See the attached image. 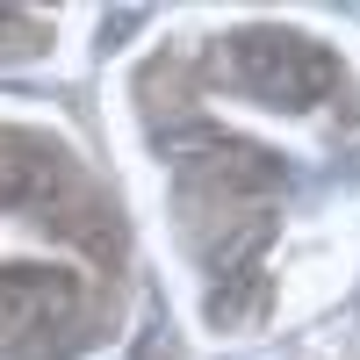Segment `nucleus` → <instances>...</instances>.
<instances>
[{
  "mask_svg": "<svg viewBox=\"0 0 360 360\" xmlns=\"http://www.w3.org/2000/svg\"><path fill=\"white\" fill-rule=\"evenodd\" d=\"M224 65L252 86V94L266 101H288V108H303L324 94V79H332V65H324V51L303 44V37H288V29H238V37L224 44Z\"/></svg>",
  "mask_w": 360,
  "mask_h": 360,
  "instance_id": "obj_1",
  "label": "nucleus"
},
{
  "mask_svg": "<svg viewBox=\"0 0 360 360\" xmlns=\"http://www.w3.org/2000/svg\"><path fill=\"white\" fill-rule=\"evenodd\" d=\"M51 180V159L37 152L29 137H0V209H22Z\"/></svg>",
  "mask_w": 360,
  "mask_h": 360,
  "instance_id": "obj_2",
  "label": "nucleus"
}]
</instances>
